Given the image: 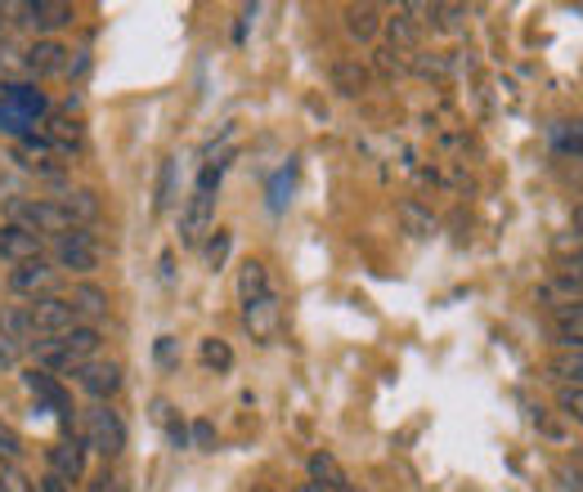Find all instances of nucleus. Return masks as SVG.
<instances>
[{
    "instance_id": "nucleus-1",
    "label": "nucleus",
    "mask_w": 583,
    "mask_h": 492,
    "mask_svg": "<svg viewBox=\"0 0 583 492\" xmlns=\"http://www.w3.org/2000/svg\"><path fill=\"white\" fill-rule=\"evenodd\" d=\"M99 327H73V331H58V336H45V340H32L28 354H32V368L50 372V376H73L77 368H86L95 354H99Z\"/></svg>"
},
{
    "instance_id": "nucleus-2",
    "label": "nucleus",
    "mask_w": 583,
    "mask_h": 492,
    "mask_svg": "<svg viewBox=\"0 0 583 492\" xmlns=\"http://www.w3.org/2000/svg\"><path fill=\"white\" fill-rule=\"evenodd\" d=\"M6 225H19L36 238H58V233L73 229V216L54 197H10L6 201Z\"/></svg>"
},
{
    "instance_id": "nucleus-3",
    "label": "nucleus",
    "mask_w": 583,
    "mask_h": 492,
    "mask_svg": "<svg viewBox=\"0 0 583 492\" xmlns=\"http://www.w3.org/2000/svg\"><path fill=\"white\" fill-rule=\"evenodd\" d=\"M77 435H82L86 452H99L104 461H117L126 452V420H121V412L112 403H90L82 412V430Z\"/></svg>"
},
{
    "instance_id": "nucleus-4",
    "label": "nucleus",
    "mask_w": 583,
    "mask_h": 492,
    "mask_svg": "<svg viewBox=\"0 0 583 492\" xmlns=\"http://www.w3.org/2000/svg\"><path fill=\"white\" fill-rule=\"evenodd\" d=\"M50 264L68 273H95L99 269V238L95 229H68L50 238Z\"/></svg>"
},
{
    "instance_id": "nucleus-5",
    "label": "nucleus",
    "mask_w": 583,
    "mask_h": 492,
    "mask_svg": "<svg viewBox=\"0 0 583 492\" xmlns=\"http://www.w3.org/2000/svg\"><path fill=\"white\" fill-rule=\"evenodd\" d=\"M23 385H28V394L45 407V412H54V420L63 430L73 435V420H77V407H73V394L58 385V376H50V372H41V368H28L23 372Z\"/></svg>"
},
{
    "instance_id": "nucleus-6",
    "label": "nucleus",
    "mask_w": 583,
    "mask_h": 492,
    "mask_svg": "<svg viewBox=\"0 0 583 492\" xmlns=\"http://www.w3.org/2000/svg\"><path fill=\"white\" fill-rule=\"evenodd\" d=\"M23 309H28V322H32V336L36 340L82 327V318H77V309H73L68 296H41V300H28Z\"/></svg>"
},
{
    "instance_id": "nucleus-7",
    "label": "nucleus",
    "mask_w": 583,
    "mask_h": 492,
    "mask_svg": "<svg viewBox=\"0 0 583 492\" xmlns=\"http://www.w3.org/2000/svg\"><path fill=\"white\" fill-rule=\"evenodd\" d=\"M10 292L19 300H41V296H58V269L50 264V255L23 260L10 269Z\"/></svg>"
},
{
    "instance_id": "nucleus-8",
    "label": "nucleus",
    "mask_w": 583,
    "mask_h": 492,
    "mask_svg": "<svg viewBox=\"0 0 583 492\" xmlns=\"http://www.w3.org/2000/svg\"><path fill=\"white\" fill-rule=\"evenodd\" d=\"M212 220H216V188H193L180 216V247H203V238L212 233Z\"/></svg>"
},
{
    "instance_id": "nucleus-9",
    "label": "nucleus",
    "mask_w": 583,
    "mask_h": 492,
    "mask_svg": "<svg viewBox=\"0 0 583 492\" xmlns=\"http://www.w3.org/2000/svg\"><path fill=\"white\" fill-rule=\"evenodd\" d=\"M73 381H77V390L90 394L95 403H108V398L121 390V363H112V359H90L86 368L73 372Z\"/></svg>"
},
{
    "instance_id": "nucleus-10",
    "label": "nucleus",
    "mask_w": 583,
    "mask_h": 492,
    "mask_svg": "<svg viewBox=\"0 0 583 492\" xmlns=\"http://www.w3.org/2000/svg\"><path fill=\"white\" fill-rule=\"evenodd\" d=\"M50 474H58L63 483H82L86 479V444L82 435H68L50 448Z\"/></svg>"
},
{
    "instance_id": "nucleus-11",
    "label": "nucleus",
    "mask_w": 583,
    "mask_h": 492,
    "mask_svg": "<svg viewBox=\"0 0 583 492\" xmlns=\"http://www.w3.org/2000/svg\"><path fill=\"white\" fill-rule=\"evenodd\" d=\"M36 255H45V238H36L19 225H0V260H6L10 269L23 264V260H36Z\"/></svg>"
},
{
    "instance_id": "nucleus-12",
    "label": "nucleus",
    "mask_w": 583,
    "mask_h": 492,
    "mask_svg": "<svg viewBox=\"0 0 583 492\" xmlns=\"http://www.w3.org/2000/svg\"><path fill=\"white\" fill-rule=\"evenodd\" d=\"M279 296L274 292H266V296H256V300H247L242 305V322H247V331L256 336V340H270L274 331H279Z\"/></svg>"
},
{
    "instance_id": "nucleus-13",
    "label": "nucleus",
    "mask_w": 583,
    "mask_h": 492,
    "mask_svg": "<svg viewBox=\"0 0 583 492\" xmlns=\"http://www.w3.org/2000/svg\"><path fill=\"white\" fill-rule=\"evenodd\" d=\"M68 45L63 41H36L28 54H23V63H28V73L32 77H54V73H68Z\"/></svg>"
},
{
    "instance_id": "nucleus-14",
    "label": "nucleus",
    "mask_w": 583,
    "mask_h": 492,
    "mask_svg": "<svg viewBox=\"0 0 583 492\" xmlns=\"http://www.w3.org/2000/svg\"><path fill=\"white\" fill-rule=\"evenodd\" d=\"M23 14L36 32H58V28H68L77 19V10L68 6V0H32V6H23Z\"/></svg>"
},
{
    "instance_id": "nucleus-15",
    "label": "nucleus",
    "mask_w": 583,
    "mask_h": 492,
    "mask_svg": "<svg viewBox=\"0 0 583 492\" xmlns=\"http://www.w3.org/2000/svg\"><path fill=\"white\" fill-rule=\"evenodd\" d=\"M68 300H73V309H77V318H82L86 327H95V322L108 314V292L95 287V283H77V287L68 292Z\"/></svg>"
},
{
    "instance_id": "nucleus-16",
    "label": "nucleus",
    "mask_w": 583,
    "mask_h": 492,
    "mask_svg": "<svg viewBox=\"0 0 583 492\" xmlns=\"http://www.w3.org/2000/svg\"><path fill=\"white\" fill-rule=\"evenodd\" d=\"M310 483H319L323 492H350V479H346V470L337 466L333 452H314L310 457Z\"/></svg>"
},
{
    "instance_id": "nucleus-17",
    "label": "nucleus",
    "mask_w": 583,
    "mask_h": 492,
    "mask_svg": "<svg viewBox=\"0 0 583 492\" xmlns=\"http://www.w3.org/2000/svg\"><path fill=\"white\" fill-rule=\"evenodd\" d=\"M6 108H14L19 117H28L32 125H41V121L50 117V99H45V90H36V86H10Z\"/></svg>"
},
{
    "instance_id": "nucleus-18",
    "label": "nucleus",
    "mask_w": 583,
    "mask_h": 492,
    "mask_svg": "<svg viewBox=\"0 0 583 492\" xmlns=\"http://www.w3.org/2000/svg\"><path fill=\"white\" fill-rule=\"evenodd\" d=\"M266 292H274V287H270V273H266V264H261V260H247V264L238 269V300L247 305V300L266 296Z\"/></svg>"
},
{
    "instance_id": "nucleus-19",
    "label": "nucleus",
    "mask_w": 583,
    "mask_h": 492,
    "mask_svg": "<svg viewBox=\"0 0 583 492\" xmlns=\"http://www.w3.org/2000/svg\"><path fill=\"white\" fill-rule=\"evenodd\" d=\"M63 210L73 216V229H90L99 220V197L90 188H77V193L63 197Z\"/></svg>"
},
{
    "instance_id": "nucleus-20",
    "label": "nucleus",
    "mask_w": 583,
    "mask_h": 492,
    "mask_svg": "<svg viewBox=\"0 0 583 492\" xmlns=\"http://www.w3.org/2000/svg\"><path fill=\"white\" fill-rule=\"evenodd\" d=\"M557 331H561V340L570 349H583V300H574V305H565L557 314Z\"/></svg>"
},
{
    "instance_id": "nucleus-21",
    "label": "nucleus",
    "mask_w": 583,
    "mask_h": 492,
    "mask_svg": "<svg viewBox=\"0 0 583 492\" xmlns=\"http://www.w3.org/2000/svg\"><path fill=\"white\" fill-rule=\"evenodd\" d=\"M23 452H28L23 435L10 426V420H0V466H19V461H23Z\"/></svg>"
},
{
    "instance_id": "nucleus-22",
    "label": "nucleus",
    "mask_w": 583,
    "mask_h": 492,
    "mask_svg": "<svg viewBox=\"0 0 583 492\" xmlns=\"http://www.w3.org/2000/svg\"><path fill=\"white\" fill-rule=\"evenodd\" d=\"M198 354H203V363H207V368H216V372H229V368H234V349H229L220 336H207Z\"/></svg>"
},
{
    "instance_id": "nucleus-23",
    "label": "nucleus",
    "mask_w": 583,
    "mask_h": 492,
    "mask_svg": "<svg viewBox=\"0 0 583 492\" xmlns=\"http://www.w3.org/2000/svg\"><path fill=\"white\" fill-rule=\"evenodd\" d=\"M153 407H158V420L166 426V439H171L175 448H188V430H184V420H180V416H171V407H166L162 398H158Z\"/></svg>"
},
{
    "instance_id": "nucleus-24",
    "label": "nucleus",
    "mask_w": 583,
    "mask_h": 492,
    "mask_svg": "<svg viewBox=\"0 0 583 492\" xmlns=\"http://www.w3.org/2000/svg\"><path fill=\"white\" fill-rule=\"evenodd\" d=\"M552 372H557V376H565V381H583V349L557 354V359H552Z\"/></svg>"
},
{
    "instance_id": "nucleus-25",
    "label": "nucleus",
    "mask_w": 583,
    "mask_h": 492,
    "mask_svg": "<svg viewBox=\"0 0 583 492\" xmlns=\"http://www.w3.org/2000/svg\"><path fill=\"white\" fill-rule=\"evenodd\" d=\"M0 492H36V483L23 474V466H0Z\"/></svg>"
},
{
    "instance_id": "nucleus-26",
    "label": "nucleus",
    "mask_w": 583,
    "mask_h": 492,
    "mask_svg": "<svg viewBox=\"0 0 583 492\" xmlns=\"http://www.w3.org/2000/svg\"><path fill=\"white\" fill-rule=\"evenodd\" d=\"M557 407H561L565 416H574L579 426H583V385H561V394H557Z\"/></svg>"
},
{
    "instance_id": "nucleus-27",
    "label": "nucleus",
    "mask_w": 583,
    "mask_h": 492,
    "mask_svg": "<svg viewBox=\"0 0 583 492\" xmlns=\"http://www.w3.org/2000/svg\"><path fill=\"white\" fill-rule=\"evenodd\" d=\"M346 19H350L346 28H350V32L359 36V41H368V36L377 32V10H373V6H364V10H350Z\"/></svg>"
},
{
    "instance_id": "nucleus-28",
    "label": "nucleus",
    "mask_w": 583,
    "mask_h": 492,
    "mask_svg": "<svg viewBox=\"0 0 583 492\" xmlns=\"http://www.w3.org/2000/svg\"><path fill=\"white\" fill-rule=\"evenodd\" d=\"M561 287H565V292H583V251H574V255L565 260V269H561Z\"/></svg>"
},
{
    "instance_id": "nucleus-29",
    "label": "nucleus",
    "mask_w": 583,
    "mask_h": 492,
    "mask_svg": "<svg viewBox=\"0 0 583 492\" xmlns=\"http://www.w3.org/2000/svg\"><path fill=\"white\" fill-rule=\"evenodd\" d=\"M225 255H229V229H216V238L207 242V264H212V269H220V264H225Z\"/></svg>"
},
{
    "instance_id": "nucleus-30",
    "label": "nucleus",
    "mask_w": 583,
    "mask_h": 492,
    "mask_svg": "<svg viewBox=\"0 0 583 492\" xmlns=\"http://www.w3.org/2000/svg\"><path fill=\"white\" fill-rule=\"evenodd\" d=\"M175 201V162L162 166V188H158V210H166Z\"/></svg>"
},
{
    "instance_id": "nucleus-31",
    "label": "nucleus",
    "mask_w": 583,
    "mask_h": 492,
    "mask_svg": "<svg viewBox=\"0 0 583 492\" xmlns=\"http://www.w3.org/2000/svg\"><path fill=\"white\" fill-rule=\"evenodd\" d=\"M193 444H198L203 452H212V448H216V430H212V420H198V426H193Z\"/></svg>"
},
{
    "instance_id": "nucleus-32",
    "label": "nucleus",
    "mask_w": 583,
    "mask_h": 492,
    "mask_svg": "<svg viewBox=\"0 0 583 492\" xmlns=\"http://www.w3.org/2000/svg\"><path fill=\"white\" fill-rule=\"evenodd\" d=\"M90 492H121V479H117L112 470H99V474L90 479Z\"/></svg>"
},
{
    "instance_id": "nucleus-33",
    "label": "nucleus",
    "mask_w": 583,
    "mask_h": 492,
    "mask_svg": "<svg viewBox=\"0 0 583 492\" xmlns=\"http://www.w3.org/2000/svg\"><path fill=\"white\" fill-rule=\"evenodd\" d=\"M36 492H73V483H63L58 474H50V470H45V474H41V483H36Z\"/></svg>"
},
{
    "instance_id": "nucleus-34",
    "label": "nucleus",
    "mask_w": 583,
    "mask_h": 492,
    "mask_svg": "<svg viewBox=\"0 0 583 492\" xmlns=\"http://www.w3.org/2000/svg\"><path fill=\"white\" fill-rule=\"evenodd\" d=\"M288 188H292V175H288V171H283V175H279V179H274V210H283V201H288V197H283V193H288Z\"/></svg>"
},
{
    "instance_id": "nucleus-35",
    "label": "nucleus",
    "mask_w": 583,
    "mask_h": 492,
    "mask_svg": "<svg viewBox=\"0 0 583 492\" xmlns=\"http://www.w3.org/2000/svg\"><path fill=\"white\" fill-rule=\"evenodd\" d=\"M158 359H162L166 368L175 363V340H171V336H162V340H158Z\"/></svg>"
},
{
    "instance_id": "nucleus-36",
    "label": "nucleus",
    "mask_w": 583,
    "mask_h": 492,
    "mask_svg": "<svg viewBox=\"0 0 583 492\" xmlns=\"http://www.w3.org/2000/svg\"><path fill=\"white\" fill-rule=\"evenodd\" d=\"M0 368H14V345L0 340Z\"/></svg>"
},
{
    "instance_id": "nucleus-37",
    "label": "nucleus",
    "mask_w": 583,
    "mask_h": 492,
    "mask_svg": "<svg viewBox=\"0 0 583 492\" xmlns=\"http://www.w3.org/2000/svg\"><path fill=\"white\" fill-rule=\"evenodd\" d=\"M574 229H579V233H583V206H579V210H574Z\"/></svg>"
},
{
    "instance_id": "nucleus-38",
    "label": "nucleus",
    "mask_w": 583,
    "mask_h": 492,
    "mask_svg": "<svg viewBox=\"0 0 583 492\" xmlns=\"http://www.w3.org/2000/svg\"><path fill=\"white\" fill-rule=\"evenodd\" d=\"M296 492H323V488H319V483H301Z\"/></svg>"
},
{
    "instance_id": "nucleus-39",
    "label": "nucleus",
    "mask_w": 583,
    "mask_h": 492,
    "mask_svg": "<svg viewBox=\"0 0 583 492\" xmlns=\"http://www.w3.org/2000/svg\"><path fill=\"white\" fill-rule=\"evenodd\" d=\"M6 99H10V86H6V81H0V103H6Z\"/></svg>"
},
{
    "instance_id": "nucleus-40",
    "label": "nucleus",
    "mask_w": 583,
    "mask_h": 492,
    "mask_svg": "<svg viewBox=\"0 0 583 492\" xmlns=\"http://www.w3.org/2000/svg\"><path fill=\"white\" fill-rule=\"evenodd\" d=\"M0 32H6V28H0Z\"/></svg>"
}]
</instances>
